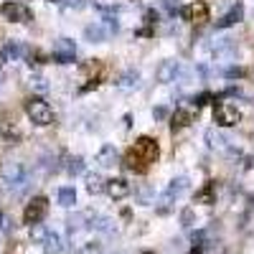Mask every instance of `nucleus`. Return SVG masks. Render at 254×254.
<instances>
[{"label":"nucleus","mask_w":254,"mask_h":254,"mask_svg":"<svg viewBox=\"0 0 254 254\" xmlns=\"http://www.w3.org/2000/svg\"><path fill=\"white\" fill-rule=\"evenodd\" d=\"M163 5H165V10L171 13V15H176V13L181 10V5H178V0H163Z\"/></svg>","instance_id":"obj_18"},{"label":"nucleus","mask_w":254,"mask_h":254,"mask_svg":"<svg viewBox=\"0 0 254 254\" xmlns=\"http://www.w3.org/2000/svg\"><path fill=\"white\" fill-rule=\"evenodd\" d=\"M74 56H76L74 41H69V38H59L56 44H54V61H56V64H71Z\"/></svg>","instance_id":"obj_7"},{"label":"nucleus","mask_w":254,"mask_h":254,"mask_svg":"<svg viewBox=\"0 0 254 254\" xmlns=\"http://www.w3.org/2000/svg\"><path fill=\"white\" fill-rule=\"evenodd\" d=\"M3 64H5V56H3V54H0V66H3Z\"/></svg>","instance_id":"obj_24"},{"label":"nucleus","mask_w":254,"mask_h":254,"mask_svg":"<svg viewBox=\"0 0 254 254\" xmlns=\"http://www.w3.org/2000/svg\"><path fill=\"white\" fill-rule=\"evenodd\" d=\"M94 188H99V178L89 176V190H94Z\"/></svg>","instance_id":"obj_23"},{"label":"nucleus","mask_w":254,"mask_h":254,"mask_svg":"<svg viewBox=\"0 0 254 254\" xmlns=\"http://www.w3.org/2000/svg\"><path fill=\"white\" fill-rule=\"evenodd\" d=\"M178 71H181L178 61H163L160 66H158V71H155V79H158V81H163V84H168V81H176Z\"/></svg>","instance_id":"obj_9"},{"label":"nucleus","mask_w":254,"mask_h":254,"mask_svg":"<svg viewBox=\"0 0 254 254\" xmlns=\"http://www.w3.org/2000/svg\"><path fill=\"white\" fill-rule=\"evenodd\" d=\"M181 15H183L186 20H190V23H196V26H203L206 20H211V10H208V5L203 3V0H196V3L186 5V8L181 10Z\"/></svg>","instance_id":"obj_6"},{"label":"nucleus","mask_w":254,"mask_h":254,"mask_svg":"<svg viewBox=\"0 0 254 254\" xmlns=\"http://www.w3.org/2000/svg\"><path fill=\"white\" fill-rule=\"evenodd\" d=\"M0 219H3V216H0Z\"/></svg>","instance_id":"obj_26"},{"label":"nucleus","mask_w":254,"mask_h":254,"mask_svg":"<svg viewBox=\"0 0 254 254\" xmlns=\"http://www.w3.org/2000/svg\"><path fill=\"white\" fill-rule=\"evenodd\" d=\"M122 165L127 168V171H130V173H147V168H150V165H147L135 150H132V147H130V150H127V155H125V160H122Z\"/></svg>","instance_id":"obj_8"},{"label":"nucleus","mask_w":254,"mask_h":254,"mask_svg":"<svg viewBox=\"0 0 254 254\" xmlns=\"http://www.w3.org/2000/svg\"><path fill=\"white\" fill-rule=\"evenodd\" d=\"M153 117H155V120H165V117H168V110H165V107H155V110H153Z\"/></svg>","instance_id":"obj_22"},{"label":"nucleus","mask_w":254,"mask_h":254,"mask_svg":"<svg viewBox=\"0 0 254 254\" xmlns=\"http://www.w3.org/2000/svg\"><path fill=\"white\" fill-rule=\"evenodd\" d=\"M49 214V198L46 196H36L26 203V211H23V224L26 226H36L46 219Z\"/></svg>","instance_id":"obj_2"},{"label":"nucleus","mask_w":254,"mask_h":254,"mask_svg":"<svg viewBox=\"0 0 254 254\" xmlns=\"http://www.w3.org/2000/svg\"><path fill=\"white\" fill-rule=\"evenodd\" d=\"M0 140H5V142H18V140H20V132H18L15 122L0 120Z\"/></svg>","instance_id":"obj_13"},{"label":"nucleus","mask_w":254,"mask_h":254,"mask_svg":"<svg viewBox=\"0 0 254 254\" xmlns=\"http://www.w3.org/2000/svg\"><path fill=\"white\" fill-rule=\"evenodd\" d=\"M145 254H153V252H145Z\"/></svg>","instance_id":"obj_25"},{"label":"nucleus","mask_w":254,"mask_h":254,"mask_svg":"<svg viewBox=\"0 0 254 254\" xmlns=\"http://www.w3.org/2000/svg\"><path fill=\"white\" fill-rule=\"evenodd\" d=\"M132 150H135V153L147 163V165L158 163V158H160V145H158V140H155V137H150V135L137 137V140H135V145H132Z\"/></svg>","instance_id":"obj_3"},{"label":"nucleus","mask_w":254,"mask_h":254,"mask_svg":"<svg viewBox=\"0 0 254 254\" xmlns=\"http://www.w3.org/2000/svg\"><path fill=\"white\" fill-rule=\"evenodd\" d=\"M0 13L5 15V20H13V23H31L33 20V10L26 3H18V0H8V3L0 5Z\"/></svg>","instance_id":"obj_4"},{"label":"nucleus","mask_w":254,"mask_h":254,"mask_svg":"<svg viewBox=\"0 0 254 254\" xmlns=\"http://www.w3.org/2000/svg\"><path fill=\"white\" fill-rule=\"evenodd\" d=\"M26 115H28L31 122L38 125V127H49V125H54V110L49 107V102L38 99V97L26 99Z\"/></svg>","instance_id":"obj_1"},{"label":"nucleus","mask_w":254,"mask_h":254,"mask_svg":"<svg viewBox=\"0 0 254 254\" xmlns=\"http://www.w3.org/2000/svg\"><path fill=\"white\" fill-rule=\"evenodd\" d=\"M8 54L10 56H20V54H26V49L20 46V44H8Z\"/></svg>","instance_id":"obj_20"},{"label":"nucleus","mask_w":254,"mask_h":254,"mask_svg":"<svg viewBox=\"0 0 254 254\" xmlns=\"http://www.w3.org/2000/svg\"><path fill=\"white\" fill-rule=\"evenodd\" d=\"M84 38H87L89 44H102V41L110 38V31L104 23H92V26L84 28Z\"/></svg>","instance_id":"obj_10"},{"label":"nucleus","mask_w":254,"mask_h":254,"mask_svg":"<svg viewBox=\"0 0 254 254\" xmlns=\"http://www.w3.org/2000/svg\"><path fill=\"white\" fill-rule=\"evenodd\" d=\"M193 122V110H176L171 115V130L178 132V130H186V127Z\"/></svg>","instance_id":"obj_11"},{"label":"nucleus","mask_w":254,"mask_h":254,"mask_svg":"<svg viewBox=\"0 0 254 254\" xmlns=\"http://www.w3.org/2000/svg\"><path fill=\"white\" fill-rule=\"evenodd\" d=\"M115 160H117L115 145H104L102 150L97 153V163H99V165H115Z\"/></svg>","instance_id":"obj_16"},{"label":"nucleus","mask_w":254,"mask_h":254,"mask_svg":"<svg viewBox=\"0 0 254 254\" xmlns=\"http://www.w3.org/2000/svg\"><path fill=\"white\" fill-rule=\"evenodd\" d=\"M196 201H198V203H206V206L214 203V201H216V183L208 181L201 190H196Z\"/></svg>","instance_id":"obj_15"},{"label":"nucleus","mask_w":254,"mask_h":254,"mask_svg":"<svg viewBox=\"0 0 254 254\" xmlns=\"http://www.w3.org/2000/svg\"><path fill=\"white\" fill-rule=\"evenodd\" d=\"M242 15H244V10H242V5L237 3V5L231 8L226 15H221V20H216V28H229V26L239 23V20H242Z\"/></svg>","instance_id":"obj_14"},{"label":"nucleus","mask_w":254,"mask_h":254,"mask_svg":"<svg viewBox=\"0 0 254 254\" xmlns=\"http://www.w3.org/2000/svg\"><path fill=\"white\" fill-rule=\"evenodd\" d=\"M239 120H242V115H239V110L234 107V104L221 102V104L214 107V122L221 125V127H234Z\"/></svg>","instance_id":"obj_5"},{"label":"nucleus","mask_w":254,"mask_h":254,"mask_svg":"<svg viewBox=\"0 0 254 254\" xmlns=\"http://www.w3.org/2000/svg\"><path fill=\"white\" fill-rule=\"evenodd\" d=\"M59 198H61L64 206H71V203H74V190H71V188H61V190H59Z\"/></svg>","instance_id":"obj_17"},{"label":"nucleus","mask_w":254,"mask_h":254,"mask_svg":"<svg viewBox=\"0 0 254 254\" xmlns=\"http://www.w3.org/2000/svg\"><path fill=\"white\" fill-rule=\"evenodd\" d=\"M211 99V94L208 92H203V94H198V97H193V104H196V107H201V104H206Z\"/></svg>","instance_id":"obj_21"},{"label":"nucleus","mask_w":254,"mask_h":254,"mask_svg":"<svg viewBox=\"0 0 254 254\" xmlns=\"http://www.w3.org/2000/svg\"><path fill=\"white\" fill-rule=\"evenodd\" d=\"M120 84H125V87H130V84H137V71H127V74L122 76Z\"/></svg>","instance_id":"obj_19"},{"label":"nucleus","mask_w":254,"mask_h":254,"mask_svg":"<svg viewBox=\"0 0 254 254\" xmlns=\"http://www.w3.org/2000/svg\"><path fill=\"white\" fill-rule=\"evenodd\" d=\"M107 193L112 198H125L127 193H130V183H127L125 178H112V181H107Z\"/></svg>","instance_id":"obj_12"}]
</instances>
